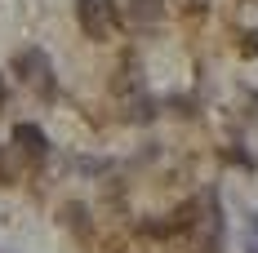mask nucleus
<instances>
[{
  "instance_id": "7",
  "label": "nucleus",
  "mask_w": 258,
  "mask_h": 253,
  "mask_svg": "<svg viewBox=\"0 0 258 253\" xmlns=\"http://www.w3.org/2000/svg\"><path fill=\"white\" fill-rule=\"evenodd\" d=\"M249 253H258V218H254V240H249Z\"/></svg>"
},
{
  "instance_id": "3",
  "label": "nucleus",
  "mask_w": 258,
  "mask_h": 253,
  "mask_svg": "<svg viewBox=\"0 0 258 253\" xmlns=\"http://www.w3.org/2000/svg\"><path fill=\"white\" fill-rule=\"evenodd\" d=\"M14 142L23 147L27 160H45L49 155V138H45V129H36V125H14Z\"/></svg>"
},
{
  "instance_id": "5",
  "label": "nucleus",
  "mask_w": 258,
  "mask_h": 253,
  "mask_svg": "<svg viewBox=\"0 0 258 253\" xmlns=\"http://www.w3.org/2000/svg\"><path fill=\"white\" fill-rule=\"evenodd\" d=\"M240 53H245V58L258 53V31H245V36H240Z\"/></svg>"
},
{
  "instance_id": "2",
  "label": "nucleus",
  "mask_w": 258,
  "mask_h": 253,
  "mask_svg": "<svg viewBox=\"0 0 258 253\" xmlns=\"http://www.w3.org/2000/svg\"><path fill=\"white\" fill-rule=\"evenodd\" d=\"M18 76L40 89V94H53V67H49V53L45 49H23L18 53Z\"/></svg>"
},
{
  "instance_id": "8",
  "label": "nucleus",
  "mask_w": 258,
  "mask_h": 253,
  "mask_svg": "<svg viewBox=\"0 0 258 253\" xmlns=\"http://www.w3.org/2000/svg\"><path fill=\"white\" fill-rule=\"evenodd\" d=\"M5 98H9V89H5V76H0V107H5Z\"/></svg>"
},
{
  "instance_id": "1",
  "label": "nucleus",
  "mask_w": 258,
  "mask_h": 253,
  "mask_svg": "<svg viewBox=\"0 0 258 253\" xmlns=\"http://www.w3.org/2000/svg\"><path fill=\"white\" fill-rule=\"evenodd\" d=\"M76 18L89 40H107L116 31V0H76Z\"/></svg>"
},
{
  "instance_id": "6",
  "label": "nucleus",
  "mask_w": 258,
  "mask_h": 253,
  "mask_svg": "<svg viewBox=\"0 0 258 253\" xmlns=\"http://www.w3.org/2000/svg\"><path fill=\"white\" fill-rule=\"evenodd\" d=\"M9 182V160H5V147H0V187Z\"/></svg>"
},
{
  "instance_id": "4",
  "label": "nucleus",
  "mask_w": 258,
  "mask_h": 253,
  "mask_svg": "<svg viewBox=\"0 0 258 253\" xmlns=\"http://www.w3.org/2000/svg\"><path fill=\"white\" fill-rule=\"evenodd\" d=\"M129 14H134L138 23H156V18L165 14V0H129Z\"/></svg>"
}]
</instances>
